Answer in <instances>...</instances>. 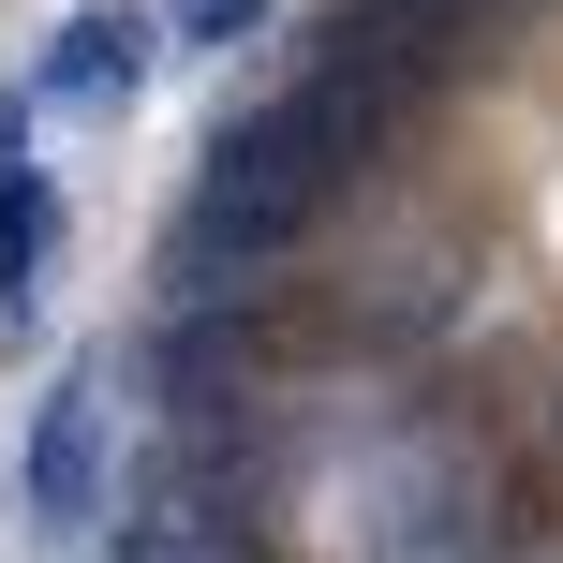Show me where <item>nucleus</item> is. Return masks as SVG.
<instances>
[{"instance_id": "obj_6", "label": "nucleus", "mask_w": 563, "mask_h": 563, "mask_svg": "<svg viewBox=\"0 0 563 563\" xmlns=\"http://www.w3.org/2000/svg\"><path fill=\"white\" fill-rule=\"evenodd\" d=\"M148 15H164V45H253L282 0H148Z\"/></svg>"}, {"instance_id": "obj_7", "label": "nucleus", "mask_w": 563, "mask_h": 563, "mask_svg": "<svg viewBox=\"0 0 563 563\" xmlns=\"http://www.w3.org/2000/svg\"><path fill=\"white\" fill-rule=\"evenodd\" d=\"M223 563H253V549H223Z\"/></svg>"}, {"instance_id": "obj_2", "label": "nucleus", "mask_w": 563, "mask_h": 563, "mask_svg": "<svg viewBox=\"0 0 563 563\" xmlns=\"http://www.w3.org/2000/svg\"><path fill=\"white\" fill-rule=\"evenodd\" d=\"M104 416H119V356H75V371L45 386V416H30V534H59V549H89L104 505H119Z\"/></svg>"}, {"instance_id": "obj_4", "label": "nucleus", "mask_w": 563, "mask_h": 563, "mask_svg": "<svg viewBox=\"0 0 563 563\" xmlns=\"http://www.w3.org/2000/svg\"><path fill=\"white\" fill-rule=\"evenodd\" d=\"M148 75H164V15H148V0H89V15H59V45H45V104L59 119H134Z\"/></svg>"}, {"instance_id": "obj_1", "label": "nucleus", "mask_w": 563, "mask_h": 563, "mask_svg": "<svg viewBox=\"0 0 563 563\" xmlns=\"http://www.w3.org/2000/svg\"><path fill=\"white\" fill-rule=\"evenodd\" d=\"M400 119H416V104H386V89L341 75V59H311L282 104L223 119V134H208V164H194V194L164 208V297H178V311H208V297H267V267L297 253V238L327 223L371 164H386Z\"/></svg>"}, {"instance_id": "obj_5", "label": "nucleus", "mask_w": 563, "mask_h": 563, "mask_svg": "<svg viewBox=\"0 0 563 563\" xmlns=\"http://www.w3.org/2000/svg\"><path fill=\"white\" fill-rule=\"evenodd\" d=\"M45 267H59V194H45V164L15 148V119H0V327L45 311Z\"/></svg>"}, {"instance_id": "obj_3", "label": "nucleus", "mask_w": 563, "mask_h": 563, "mask_svg": "<svg viewBox=\"0 0 563 563\" xmlns=\"http://www.w3.org/2000/svg\"><path fill=\"white\" fill-rule=\"evenodd\" d=\"M327 59L371 75L386 104H430L445 75H475V0H341V15H327Z\"/></svg>"}]
</instances>
